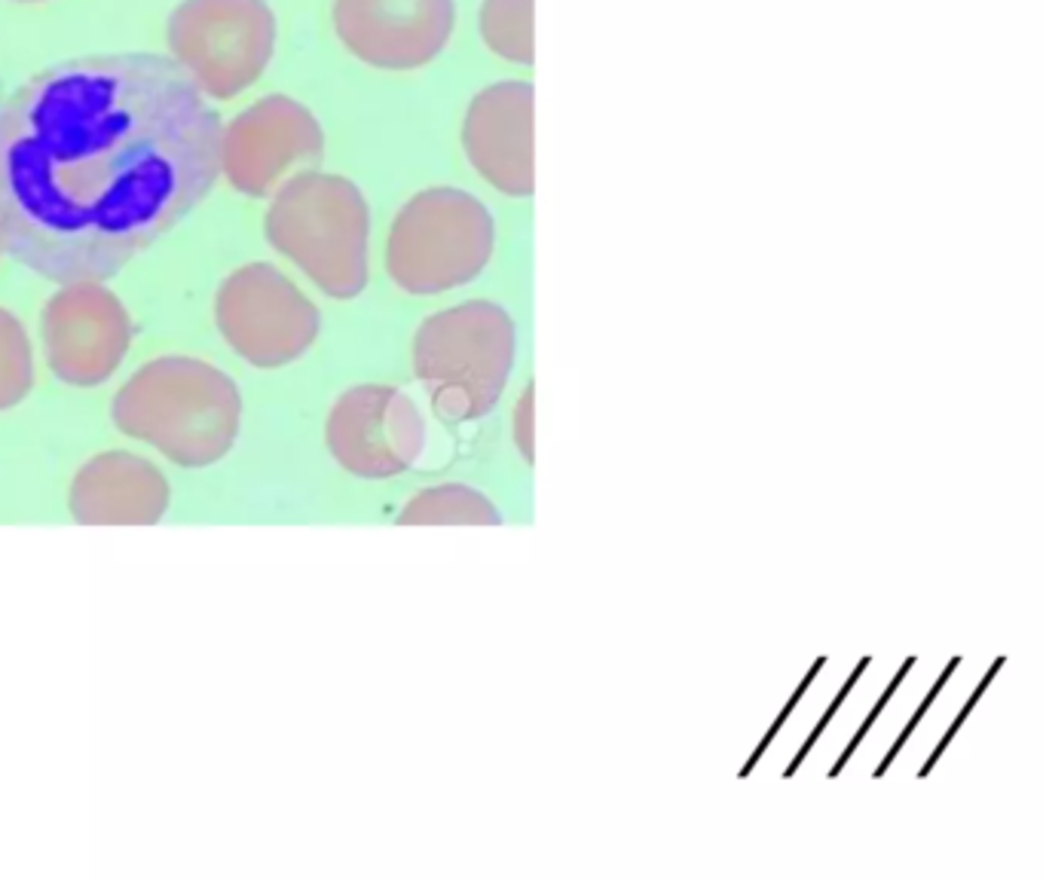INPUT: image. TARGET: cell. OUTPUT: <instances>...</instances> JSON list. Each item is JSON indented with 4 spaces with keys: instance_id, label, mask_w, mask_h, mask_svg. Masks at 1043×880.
Instances as JSON below:
<instances>
[{
    "instance_id": "obj_1",
    "label": "cell",
    "mask_w": 1043,
    "mask_h": 880,
    "mask_svg": "<svg viewBox=\"0 0 1043 880\" xmlns=\"http://www.w3.org/2000/svg\"><path fill=\"white\" fill-rule=\"evenodd\" d=\"M220 122L171 56L59 61L0 110V245L56 285L105 281L220 175Z\"/></svg>"
},
{
    "instance_id": "obj_2",
    "label": "cell",
    "mask_w": 1043,
    "mask_h": 880,
    "mask_svg": "<svg viewBox=\"0 0 1043 880\" xmlns=\"http://www.w3.org/2000/svg\"><path fill=\"white\" fill-rule=\"evenodd\" d=\"M114 423L122 435L157 446L184 468H206L230 453L239 435L243 398L218 367L166 355L138 367L114 398Z\"/></svg>"
},
{
    "instance_id": "obj_3",
    "label": "cell",
    "mask_w": 1043,
    "mask_h": 880,
    "mask_svg": "<svg viewBox=\"0 0 1043 880\" xmlns=\"http://www.w3.org/2000/svg\"><path fill=\"white\" fill-rule=\"evenodd\" d=\"M267 239L334 300L367 285L371 211L362 190L341 175L304 171L282 184L267 211Z\"/></svg>"
},
{
    "instance_id": "obj_4",
    "label": "cell",
    "mask_w": 1043,
    "mask_h": 880,
    "mask_svg": "<svg viewBox=\"0 0 1043 880\" xmlns=\"http://www.w3.org/2000/svg\"><path fill=\"white\" fill-rule=\"evenodd\" d=\"M514 364V322L490 300L429 315L413 337V374L441 419L472 423L496 407Z\"/></svg>"
},
{
    "instance_id": "obj_5",
    "label": "cell",
    "mask_w": 1043,
    "mask_h": 880,
    "mask_svg": "<svg viewBox=\"0 0 1043 880\" xmlns=\"http://www.w3.org/2000/svg\"><path fill=\"white\" fill-rule=\"evenodd\" d=\"M496 227L481 199L456 187H432L401 208L386 241V269L407 294L432 297L481 276Z\"/></svg>"
},
{
    "instance_id": "obj_6",
    "label": "cell",
    "mask_w": 1043,
    "mask_h": 880,
    "mask_svg": "<svg viewBox=\"0 0 1043 880\" xmlns=\"http://www.w3.org/2000/svg\"><path fill=\"white\" fill-rule=\"evenodd\" d=\"M169 49L203 96L230 101L267 71L276 16L267 0H184L169 19Z\"/></svg>"
},
{
    "instance_id": "obj_7",
    "label": "cell",
    "mask_w": 1043,
    "mask_h": 880,
    "mask_svg": "<svg viewBox=\"0 0 1043 880\" xmlns=\"http://www.w3.org/2000/svg\"><path fill=\"white\" fill-rule=\"evenodd\" d=\"M215 322L230 349L255 367L297 362L318 337V309L273 264L236 269L218 290Z\"/></svg>"
},
{
    "instance_id": "obj_8",
    "label": "cell",
    "mask_w": 1043,
    "mask_h": 880,
    "mask_svg": "<svg viewBox=\"0 0 1043 880\" xmlns=\"http://www.w3.org/2000/svg\"><path fill=\"white\" fill-rule=\"evenodd\" d=\"M325 157V132L313 110L288 96H267L236 113L220 132V171L245 196L276 194L301 166Z\"/></svg>"
},
{
    "instance_id": "obj_9",
    "label": "cell",
    "mask_w": 1043,
    "mask_h": 880,
    "mask_svg": "<svg viewBox=\"0 0 1043 880\" xmlns=\"http://www.w3.org/2000/svg\"><path fill=\"white\" fill-rule=\"evenodd\" d=\"M43 355L61 383L92 388L108 383L132 343L129 313L98 281L65 285L40 315Z\"/></svg>"
},
{
    "instance_id": "obj_10",
    "label": "cell",
    "mask_w": 1043,
    "mask_h": 880,
    "mask_svg": "<svg viewBox=\"0 0 1043 880\" xmlns=\"http://www.w3.org/2000/svg\"><path fill=\"white\" fill-rule=\"evenodd\" d=\"M331 456L367 481L407 471L425 446V423L404 392L388 386H355L343 392L328 416Z\"/></svg>"
},
{
    "instance_id": "obj_11",
    "label": "cell",
    "mask_w": 1043,
    "mask_h": 880,
    "mask_svg": "<svg viewBox=\"0 0 1043 880\" xmlns=\"http://www.w3.org/2000/svg\"><path fill=\"white\" fill-rule=\"evenodd\" d=\"M453 0H334V31L355 59L380 71H416L447 47Z\"/></svg>"
},
{
    "instance_id": "obj_12",
    "label": "cell",
    "mask_w": 1043,
    "mask_h": 880,
    "mask_svg": "<svg viewBox=\"0 0 1043 880\" xmlns=\"http://www.w3.org/2000/svg\"><path fill=\"white\" fill-rule=\"evenodd\" d=\"M535 89L523 80H505L481 89L462 122V147L474 171L505 196H533L535 190Z\"/></svg>"
},
{
    "instance_id": "obj_13",
    "label": "cell",
    "mask_w": 1043,
    "mask_h": 880,
    "mask_svg": "<svg viewBox=\"0 0 1043 880\" xmlns=\"http://www.w3.org/2000/svg\"><path fill=\"white\" fill-rule=\"evenodd\" d=\"M169 507V483L135 453L89 458L71 483V517L86 526H150Z\"/></svg>"
},
{
    "instance_id": "obj_14",
    "label": "cell",
    "mask_w": 1043,
    "mask_h": 880,
    "mask_svg": "<svg viewBox=\"0 0 1043 880\" xmlns=\"http://www.w3.org/2000/svg\"><path fill=\"white\" fill-rule=\"evenodd\" d=\"M401 526H496V505L465 483H441L413 495L398 514Z\"/></svg>"
},
{
    "instance_id": "obj_15",
    "label": "cell",
    "mask_w": 1043,
    "mask_h": 880,
    "mask_svg": "<svg viewBox=\"0 0 1043 880\" xmlns=\"http://www.w3.org/2000/svg\"><path fill=\"white\" fill-rule=\"evenodd\" d=\"M533 3L535 0H484L478 24L484 43L496 56L518 65H533Z\"/></svg>"
},
{
    "instance_id": "obj_16",
    "label": "cell",
    "mask_w": 1043,
    "mask_h": 880,
    "mask_svg": "<svg viewBox=\"0 0 1043 880\" xmlns=\"http://www.w3.org/2000/svg\"><path fill=\"white\" fill-rule=\"evenodd\" d=\"M35 386V352L22 322L0 309V413L16 407Z\"/></svg>"
},
{
    "instance_id": "obj_17",
    "label": "cell",
    "mask_w": 1043,
    "mask_h": 880,
    "mask_svg": "<svg viewBox=\"0 0 1043 880\" xmlns=\"http://www.w3.org/2000/svg\"><path fill=\"white\" fill-rule=\"evenodd\" d=\"M514 441L521 446L523 458L533 465V386L523 392L521 404L514 411Z\"/></svg>"
},
{
    "instance_id": "obj_18",
    "label": "cell",
    "mask_w": 1043,
    "mask_h": 880,
    "mask_svg": "<svg viewBox=\"0 0 1043 880\" xmlns=\"http://www.w3.org/2000/svg\"><path fill=\"white\" fill-rule=\"evenodd\" d=\"M19 3H40V0H19Z\"/></svg>"
},
{
    "instance_id": "obj_19",
    "label": "cell",
    "mask_w": 1043,
    "mask_h": 880,
    "mask_svg": "<svg viewBox=\"0 0 1043 880\" xmlns=\"http://www.w3.org/2000/svg\"><path fill=\"white\" fill-rule=\"evenodd\" d=\"M0 248H3V245H0Z\"/></svg>"
}]
</instances>
